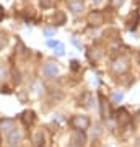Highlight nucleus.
Segmentation results:
<instances>
[{
	"instance_id": "nucleus-22",
	"label": "nucleus",
	"mask_w": 140,
	"mask_h": 147,
	"mask_svg": "<svg viewBox=\"0 0 140 147\" xmlns=\"http://www.w3.org/2000/svg\"><path fill=\"white\" fill-rule=\"evenodd\" d=\"M72 42H73V44H75L77 47H82V42L78 41V38H77V36H73V38H72Z\"/></svg>"
},
{
	"instance_id": "nucleus-23",
	"label": "nucleus",
	"mask_w": 140,
	"mask_h": 147,
	"mask_svg": "<svg viewBox=\"0 0 140 147\" xmlns=\"http://www.w3.org/2000/svg\"><path fill=\"white\" fill-rule=\"evenodd\" d=\"M3 77H5V69H3L2 65H0V80L3 79Z\"/></svg>"
},
{
	"instance_id": "nucleus-25",
	"label": "nucleus",
	"mask_w": 140,
	"mask_h": 147,
	"mask_svg": "<svg viewBox=\"0 0 140 147\" xmlns=\"http://www.w3.org/2000/svg\"><path fill=\"white\" fill-rule=\"evenodd\" d=\"M101 2H103V0H93V3H96V5H99Z\"/></svg>"
},
{
	"instance_id": "nucleus-4",
	"label": "nucleus",
	"mask_w": 140,
	"mask_h": 147,
	"mask_svg": "<svg viewBox=\"0 0 140 147\" xmlns=\"http://www.w3.org/2000/svg\"><path fill=\"white\" fill-rule=\"evenodd\" d=\"M59 72H60V69H59L57 64H54V62H46L44 67H42V74L46 77H56Z\"/></svg>"
},
{
	"instance_id": "nucleus-2",
	"label": "nucleus",
	"mask_w": 140,
	"mask_h": 147,
	"mask_svg": "<svg viewBox=\"0 0 140 147\" xmlns=\"http://www.w3.org/2000/svg\"><path fill=\"white\" fill-rule=\"evenodd\" d=\"M86 144V136L83 131H73L70 134V146L72 147H85Z\"/></svg>"
},
{
	"instance_id": "nucleus-6",
	"label": "nucleus",
	"mask_w": 140,
	"mask_h": 147,
	"mask_svg": "<svg viewBox=\"0 0 140 147\" xmlns=\"http://www.w3.org/2000/svg\"><path fill=\"white\" fill-rule=\"evenodd\" d=\"M86 21L91 26H101L103 25V15H101V11H91L88 15V18H86Z\"/></svg>"
},
{
	"instance_id": "nucleus-18",
	"label": "nucleus",
	"mask_w": 140,
	"mask_h": 147,
	"mask_svg": "<svg viewBox=\"0 0 140 147\" xmlns=\"http://www.w3.org/2000/svg\"><path fill=\"white\" fill-rule=\"evenodd\" d=\"M54 34H56V28H46L44 30V36L46 38H52Z\"/></svg>"
},
{
	"instance_id": "nucleus-1",
	"label": "nucleus",
	"mask_w": 140,
	"mask_h": 147,
	"mask_svg": "<svg viewBox=\"0 0 140 147\" xmlns=\"http://www.w3.org/2000/svg\"><path fill=\"white\" fill-rule=\"evenodd\" d=\"M72 126L75 131H85L88 129L90 126V118L88 116H83V115H77L72 118Z\"/></svg>"
},
{
	"instance_id": "nucleus-13",
	"label": "nucleus",
	"mask_w": 140,
	"mask_h": 147,
	"mask_svg": "<svg viewBox=\"0 0 140 147\" xmlns=\"http://www.w3.org/2000/svg\"><path fill=\"white\" fill-rule=\"evenodd\" d=\"M111 100L114 101V103H122V100H124V92H114V93L111 95Z\"/></svg>"
},
{
	"instance_id": "nucleus-17",
	"label": "nucleus",
	"mask_w": 140,
	"mask_h": 147,
	"mask_svg": "<svg viewBox=\"0 0 140 147\" xmlns=\"http://www.w3.org/2000/svg\"><path fill=\"white\" fill-rule=\"evenodd\" d=\"M39 7H41V8H51L52 0H39Z\"/></svg>"
},
{
	"instance_id": "nucleus-11",
	"label": "nucleus",
	"mask_w": 140,
	"mask_h": 147,
	"mask_svg": "<svg viewBox=\"0 0 140 147\" xmlns=\"http://www.w3.org/2000/svg\"><path fill=\"white\" fill-rule=\"evenodd\" d=\"M33 146L34 147H42L44 146V132L36 131L33 134Z\"/></svg>"
},
{
	"instance_id": "nucleus-15",
	"label": "nucleus",
	"mask_w": 140,
	"mask_h": 147,
	"mask_svg": "<svg viewBox=\"0 0 140 147\" xmlns=\"http://www.w3.org/2000/svg\"><path fill=\"white\" fill-rule=\"evenodd\" d=\"M54 53H56V56H59V57L65 56V47H64L62 42H60V44H57V46L54 47Z\"/></svg>"
},
{
	"instance_id": "nucleus-12",
	"label": "nucleus",
	"mask_w": 140,
	"mask_h": 147,
	"mask_svg": "<svg viewBox=\"0 0 140 147\" xmlns=\"http://www.w3.org/2000/svg\"><path fill=\"white\" fill-rule=\"evenodd\" d=\"M93 103H94V96L91 93H86L85 96H83V103H82V105H85V108H90V110L94 108Z\"/></svg>"
},
{
	"instance_id": "nucleus-21",
	"label": "nucleus",
	"mask_w": 140,
	"mask_h": 147,
	"mask_svg": "<svg viewBox=\"0 0 140 147\" xmlns=\"http://www.w3.org/2000/svg\"><path fill=\"white\" fill-rule=\"evenodd\" d=\"M111 3H113V7L117 8V7H121L122 3H124V0H111Z\"/></svg>"
},
{
	"instance_id": "nucleus-10",
	"label": "nucleus",
	"mask_w": 140,
	"mask_h": 147,
	"mask_svg": "<svg viewBox=\"0 0 140 147\" xmlns=\"http://www.w3.org/2000/svg\"><path fill=\"white\" fill-rule=\"evenodd\" d=\"M116 119L119 121V124H127L130 119V116L129 113L125 110H117V113H116Z\"/></svg>"
},
{
	"instance_id": "nucleus-16",
	"label": "nucleus",
	"mask_w": 140,
	"mask_h": 147,
	"mask_svg": "<svg viewBox=\"0 0 140 147\" xmlns=\"http://www.w3.org/2000/svg\"><path fill=\"white\" fill-rule=\"evenodd\" d=\"M7 44H8V36H7L5 33H0V51L5 49Z\"/></svg>"
},
{
	"instance_id": "nucleus-24",
	"label": "nucleus",
	"mask_w": 140,
	"mask_h": 147,
	"mask_svg": "<svg viewBox=\"0 0 140 147\" xmlns=\"http://www.w3.org/2000/svg\"><path fill=\"white\" fill-rule=\"evenodd\" d=\"M70 65H72V69H75V70L78 69V62H77V61H72V62H70Z\"/></svg>"
},
{
	"instance_id": "nucleus-19",
	"label": "nucleus",
	"mask_w": 140,
	"mask_h": 147,
	"mask_svg": "<svg viewBox=\"0 0 140 147\" xmlns=\"http://www.w3.org/2000/svg\"><path fill=\"white\" fill-rule=\"evenodd\" d=\"M56 21H57V25H62L64 21H65V16H64V13H60V11H59L57 15H56Z\"/></svg>"
},
{
	"instance_id": "nucleus-9",
	"label": "nucleus",
	"mask_w": 140,
	"mask_h": 147,
	"mask_svg": "<svg viewBox=\"0 0 140 147\" xmlns=\"http://www.w3.org/2000/svg\"><path fill=\"white\" fill-rule=\"evenodd\" d=\"M34 119H36V118H34V111H23V113H21V121H23V123H25V126H31L33 123H34Z\"/></svg>"
},
{
	"instance_id": "nucleus-7",
	"label": "nucleus",
	"mask_w": 140,
	"mask_h": 147,
	"mask_svg": "<svg viewBox=\"0 0 140 147\" xmlns=\"http://www.w3.org/2000/svg\"><path fill=\"white\" fill-rule=\"evenodd\" d=\"M68 8L72 13L78 15V13H82L83 8H85V2L83 0H68Z\"/></svg>"
},
{
	"instance_id": "nucleus-14",
	"label": "nucleus",
	"mask_w": 140,
	"mask_h": 147,
	"mask_svg": "<svg viewBox=\"0 0 140 147\" xmlns=\"http://www.w3.org/2000/svg\"><path fill=\"white\" fill-rule=\"evenodd\" d=\"M86 54H88V57L91 59V61H94V59H99V56H101V51H99V49H94V47H91V49H90Z\"/></svg>"
},
{
	"instance_id": "nucleus-8",
	"label": "nucleus",
	"mask_w": 140,
	"mask_h": 147,
	"mask_svg": "<svg viewBox=\"0 0 140 147\" xmlns=\"http://www.w3.org/2000/svg\"><path fill=\"white\" fill-rule=\"evenodd\" d=\"M7 139H8V142H10L11 146H15V144H18V142L23 141V132H21V129H13V131L7 136Z\"/></svg>"
},
{
	"instance_id": "nucleus-20",
	"label": "nucleus",
	"mask_w": 140,
	"mask_h": 147,
	"mask_svg": "<svg viewBox=\"0 0 140 147\" xmlns=\"http://www.w3.org/2000/svg\"><path fill=\"white\" fill-rule=\"evenodd\" d=\"M57 44H60V41H56V39H49V41H47V46L49 47H56Z\"/></svg>"
},
{
	"instance_id": "nucleus-3",
	"label": "nucleus",
	"mask_w": 140,
	"mask_h": 147,
	"mask_svg": "<svg viewBox=\"0 0 140 147\" xmlns=\"http://www.w3.org/2000/svg\"><path fill=\"white\" fill-rule=\"evenodd\" d=\"M113 70H114L116 74H124L129 70V61L125 57H117L113 62Z\"/></svg>"
},
{
	"instance_id": "nucleus-5",
	"label": "nucleus",
	"mask_w": 140,
	"mask_h": 147,
	"mask_svg": "<svg viewBox=\"0 0 140 147\" xmlns=\"http://www.w3.org/2000/svg\"><path fill=\"white\" fill-rule=\"evenodd\" d=\"M15 129V121L10 119V118H5V119L0 121V132H3V134H10L11 131Z\"/></svg>"
}]
</instances>
